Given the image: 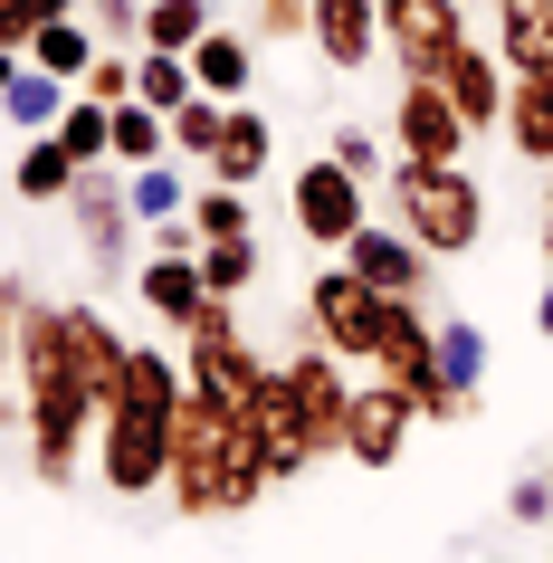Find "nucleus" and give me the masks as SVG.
<instances>
[{
	"label": "nucleus",
	"mask_w": 553,
	"mask_h": 563,
	"mask_svg": "<svg viewBox=\"0 0 553 563\" xmlns=\"http://www.w3.org/2000/svg\"><path fill=\"white\" fill-rule=\"evenodd\" d=\"M0 297H10V325H20V401H30V449H20V468L67 497L77 468H87L96 449V411H106V391H115V363H124V334L96 316V306H58L38 297L30 277H0Z\"/></svg>",
	"instance_id": "1"
},
{
	"label": "nucleus",
	"mask_w": 553,
	"mask_h": 563,
	"mask_svg": "<svg viewBox=\"0 0 553 563\" xmlns=\"http://www.w3.org/2000/svg\"><path fill=\"white\" fill-rule=\"evenodd\" d=\"M181 401H191V373H181V354H163V344H124L115 363V391H106V411H96V487L115 506H144L163 497V477H173V420Z\"/></svg>",
	"instance_id": "2"
},
{
	"label": "nucleus",
	"mask_w": 553,
	"mask_h": 563,
	"mask_svg": "<svg viewBox=\"0 0 553 563\" xmlns=\"http://www.w3.org/2000/svg\"><path fill=\"white\" fill-rule=\"evenodd\" d=\"M267 487H277V468H267V449L248 440V420H239L230 401L191 391L181 420H173V477H163V497H173L191 526H220V516H248Z\"/></svg>",
	"instance_id": "3"
},
{
	"label": "nucleus",
	"mask_w": 553,
	"mask_h": 563,
	"mask_svg": "<svg viewBox=\"0 0 553 563\" xmlns=\"http://www.w3.org/2000/svg\"><path fill=\"white\" fill-rule=\"evenodd\" d=\"M381 201H391V230H410L430 258H467L487 239V191L467 163H391Z\"/></svg>",
	"instance_id": "4"
},
{
	"label": "nucleus",
	"mask_w": 553,
	"mask_h": 563,
	"mask_svg": "<svg viewBox=\"0 0 553 563\" xmlns=\"http://www.w3.org/2000/svg\"><path fill=\"white\" fill-rule=\"evenodd\" d=\"M373 373L391 391H410L420 420H467V411H477V391H458L449 373H439V306H391V316H381Z\"/></svg>",
	"instance_id": "5"
},
{
	"label": "nucleus",
	"mask_w": 553,
	"mask_h": 563,
	"mask_svg": "<svg viewBox=\"0 0 553 563\" xmlns=\"http://www.w3.org/2000/svg\"><path fill=\"white\" fill-rule=\"evenodd\" d=\"M381 316H391V297H373V287H363V277H353L344 258H324L316 277H306V334H316L324 354L373 363V344H381Z\"/></svg>",
	"instance_id": "6"
},
{
	"label": "nucleus",
	"mask_w": 553,
	"mask_h": 563,
	"mask_svg": "<svg viewBox=\"0 0 553 563\" xmlns=\"http://www.w3.org/2000/svg\"><path fill=\"white\" fill-rule=\"evenodd\" d=\"M67 230H77V249H87V267L115 287V277H134V201H124V163H87L77 173V191H67Z\"/></svg>",
	"instance_id": "7"
},
{
	"label": "nucleus",
	"mask_w": 553,
	"mask_h": 563,
	"mask_svg": "<svg viewBox=\"0 0 553 563\" xmlns=\"http://www.w3.org/2000/svg\"><path fill=\"white\" fill-rule=\"evenodd\" d=\"M181 373H191V391H210V401L248 411V391H258V373H267V363L248 354V334H239L230 297H210L201 316H191V334H181Z\"/></svg>",
	"instance_id": "8"
},
{
	"label": "nucleus",
	"mask_w": 553,
	"mask_h": 563,
	"mask_svg": "<svg viewBox=\"0 0 553 563\" xmlns=\"http://www.w3.org/2000/svg\"><path fill=\"white\" fill-rule=\"evenodd\" d=\"M334 258H344L373 297H391V306H430V297H439V258H430L410 230H391V220H363Z\"/></svg>",
	"instance_id": "9"
},
{
	"label": "nucleus",
	"mask_w": 553,
	"mask_h": 563,
	"mask_svg": "<svg viewBox=\"0 0 553 563\" xmlns=\"http://www.w3.org/2000/svg\"><path fill=\"white\" fill-rule=\"evenodd\" d=\"M363 220H373V181H363V173H344L334 153L296 163V239H306V249H324V258H334Z\"/></svg>",
	"instance_id": "10"
},
{
	"label": "nucleus",
	"mask_w": 553,
	"mask_h": 563,
	"mask_svg": "<svg viewBox=\"0 0 553 563\" xmlns=\"http://www.w3.org/2000/svg\"><path fill=\"white\" fill-rule=\"evenodd\" d=\"M381 134H391V163H467V115L449 106L439 77H401Z\"/></svg>",
	"instance_id": "11"
},
{
	"label": "nucleus",
	"mask_w": 553,
	"mask_h": 563,
	"mask_svg": "<svg viewBox=\"0 0 553 563\" xmlns=\"http://www.w3.org/2000/svg\"><path fill=\"white\" fill-rule=\"evenodd\" d=\"M467 38V0H381V58L401 77H439Z\"/></svg>",
	"instance_id": "12"
},
{
	"label": "nucleus",
	"mask_w": 553,
	"mask_h": 563,
	"mask_svg": "<svg viewBox=\"0 0 553 563\" xmlns=\"http://www.w3.org/2000/svg\"><path fill=\"white\" fill-rule=\"evenodd\" d=\"M410 430H420V401H410V391H391L381 373L353 383V411H344V459L353 468H401Z\"/></svg>",
	"instance_id": "13"
},
{
	"label": "nucleus",
	"mask_w": 553,
	"mask_h": 563,
	"mask_svg": "<svg viewBox=\"0 0 553 563\" xmlns=\"http://www.w3.org/2000/svg\"><path fill=\"white\" fill-rule=\"evenodd\" d=\"M248 440L267 449V468L277 477H306L316 468V440H306V411H296V383H287V363H267L258 373V391H248Z\"/></svg>",
	"instance_id": "14"
},
{
	"label": "nucleus",
	"mask_w": 553,
	"mask_h": 563,
	"mask_svg": "<svg viewBox=\"0 0 553 563\" xmlns=\"http://www.w3.org/2000/svg\"><path fill=\"white\" fill-rule=\"evenodd\" d=\"M306 48L334 77H363L381 58V0H306Z\"/></svg>",
	"instance_id": "15"
},
{
	"label": "nucleus",
	"mask_w": 553,
	"mask_h": 563,
	"mask_svg": "<svg viewBox=\"0 0 553 563\" xmlns=\"http://www.w3.org/2000/svg\"><path fill=\"white\" fill-rule=\"evenodd\" d=\"M287 383H296V411H306V440H316V459H344V411H353L344 354H324V344H306V354L287 363Z\"/></svg>",
	"instance_id": "16"
},
{
	"label": "nucleus",
	"mask_w": 553,
	"mask_h": 563,
	"mask_svg": "<svg viewBox=\"0 0 553 563\" xmlns=\"http://www.w3.org/2000/svg\"><path fill=\"white\" fill-rule=\"evenodd\" d=\"M439 87H449V106L467 115V134H496V115H506V58H496V48L458 38L449 67H439Z\"/></svg>",
	"instance_id": "17"
},
{
	"label": "nucleus",
	"mask_w": 553,
	"mask_h": 563,
	"mask_svg": "<svg viewBox=\"0 0 553 563\" xmlns=\"http://www.w3.org/2000/svg\"><path fill=\"white\" fill-rule=\"evenodd\" d=\"M201 306H210L201 249H144V316H153V325L191 334V316H201Z\"/></svg>",
	"instance_id": "18"
},
{
	"label": "nucleus",
	"mask_w": 553,
	"mask_h": 563,
	"mask_svg": "<svg viewBox=\"0 0 553 563\" xmlns=\"http://www.w3.org/2000/svg\"><path fill=\"white\" fill-rule=\"evenodd\" d=\"M77 173H87V163H77L58 134H20V153H10V201H30V210H67Z\"/></svg>",
	"instance_id": "19"
},
{
	"label": "nucleus",
	"mask_w": 553,
	"mask_h": 563,
	"mask_svg": "<svg viewBox=\"0 0 553 563\" xmlns=\"http://www.w3.org/2000/svg\"><path fill=\"white\" fill-rule=\"evenodd\" d=\"M191 87H201V96H220V106H239V96L258 87V38H248V30H230V20H210V30H201V48H191Z\"/></svg>",
	"instance_id": "20"
},
{
	"label": "nucleus",
	"mask_w": 553,
	"mask_h": 563,
	"mask_svg": "<svg viewBox=\"0 0 553 563\" xmlns=\"http://www.w3.org/2000/svg\"><path fill=\"white\" fill-rule=\"evenodd\" d=\"M267 163H277V124H267L258 106L239 96L230 115H220V144H210V163H201V173H210V181H239V191H248V181H258Z\"/></svg>",
	"instance_id": "21"
},
{
	"label": "nucleus",
	"mask_w": 553,
	"mask_h": 563,
	"mask_svg": "<svg viewBox=\"0 0 553 563\" xmlns=\"http://www.w3.org/2000/svg\"><path fill=\"white\" fill-rule=\"evenodd\" d=\"M496 134L516 144V163H544V173H553V67L506 77V115H496Z\"/></svg>",
	"instance_id": "22"
},
{
	"label": "nucleus",
	"mask_w": 553,
	"mask_h": 563,
	"mask_svg": "<svg viewBox=\"0 0 553 563\" xmlns=\"http://www.w3.org/2000/svg\"><path fill=\"white\" fill-rule=\"evenodd\" d=\"M163 153H173V115H163V106H144V96L106 106V163L144 173V163H163Z\"/></svg>",
	"instance_id": "23"
},
{
	"label": "nucleus",
	"mask_w": 553,
	"mask_h": 563,
	"mask_svg": "<svg viewBox=\"0 0 553 563\" xmlns=\"http://www.w3.org/2000/svg\"><path fill=\"white\" fill-rule=\"evenodd\" d=\"M496 58H506V77L553 67V0H496Z\"/></svg>",
	"instance_id": "24"
},
{
	"label": "nucleus",
	"mask_w": 553,
	"mask_h": 563,
	"mask_svg": "<svg viewBox=\"0 0 553 563\" xmlns=\"http://www.w3.org/2000/svg\"><path fill=\"white\" fill-rule=\"evenodd\" d=\"M191 163L181 153H163V163H144V173H124V201H134V230H163V220H181L191 210Z\"/></svg>",
	"instance_id": "25"
},
{
	"label": "nucleus",
	"mask_w": 553,
	"mask_h": 563,
	"mask_svg": "<svg viewBox=\"0 0 553 563\" xmlns=\"http://www.w3.org/2000/svg\"><path fill=\"white\" fill-rule=\"evenodd\" d=\"M67 77H48V67H20V77H10V87H0V124H10V134H48V124L67 115Z\"/></svg>",
	"instance_id": "26"
},
{
	"label": "nucleus",
	"mask_w": 553,
	"mask_h": 563,
	"mask_svg": "<svg viewBox=\"0 0 553 563\" xmlns=\"http://www.w3.org/2000/svg\"><path fill=\"white\" fill-rule=\"evenodd\" d=\"M96 48H106V38H96L87 20H38V38H30V67H48V77H67V87H77V77L96 67Z\"/></svg>",
	"instance_id": "27"
},
{
	"label": "nucleus",
	"mask_w": 553,
	"mask_h": 563,
	"mask_svg": "<svg viewBox=\"0 0 553 563\" xmlns=\"http://www.w3.org/2000/svg\"><path fill=\"white\" fill-rule=\"evenodd\" d=\"M210 20H220L210 0H144V48H173V58H191Z\"/></svg>",
	"instance_id": "28"
},
{
	"label": "nucleus",
	"mask_w": 553,
	"mask_h": 563,
	"mask_svg": "<svg viewBox=\"0 0 553 563\" xmlns=\"http://www.w3.org/2000/svg\"><path fill=\"white\" fill-rule=\"evenodd\" d=\"M181 220H191L201 239H239L258 210H248V191H239V181H210V173H201V181H191V210H181Z\"/></svg>",
	"instance_id": "29"
},
{
	"label": "nucleus",
	"mask_w": 553,
	"mask_h": 563,
	"mask_svg": "<svg viewBox=\"0 0 553 563\" xmlns=\"http://www.w3.org/2000/svg\"><path fill=\"white\" fill-rule=\"evenodd\" d=\"M439 373L458 391L487 383V325H477V316H439Z\"/></svg>",
	"instance_id": "30"
},
{
	"label": "nucleus",
	"mask_w": 553,
	"mask_h": 563,
	"mask_svg": "<svg viewBox=\"0 0 553 563\" xmlns=\"http://www.w3.org/2000/svg\"><path fill=\"white\" fill-rule=\"evenodd\" d=\"M134 96H144V106H163V115H173V106H191V58H173V48H134Z\"/></svg>",
	"instance_id": "31"
},
{
	"label": "nucleus",
	"mask_w": 553,
	"mask_h": 563,
	"mask_svg": "<svg viewBox=\"0 0 553 563\" xmlns=\"http://www.w3.org/2000/svg\"><path fill=\"white\" fill-rule=\"evenodd\" d=\"M201 287L210 297H239V287H258V239H201Z\"/></svg>",
	"instance_id": "32"
},
{
	"label": "nucleus",
	"mask_w": 553,
	"mask_h": 563,
	"mask_svg": "<svg viewBox=\"0 0 553 563\" xmlns=\"http://www.w3.org/2000/svg\"><path fill=\"white\" fill-rule=\"evenodd\" d=\"M220 115H230L220 96H191V106H173V153L191 163V173H201V163H210V144H220Z\"/></svg>",
	"instance_id": "33"
},
{
	"label": "nucleus",
	"mask_w": 553,
	"mask_h": 563,
	"mask_svg": "<svg viewBox=\"0 0 553 563\" xmlns=\"http://www.w3.org/2000/svg\"><path fill=\"white\" fill-rule=\"evenodd\" d=\"M48 134H58L77 163H106V106H96V96H67V115L48 124Z\"/></svg>",
	"instance_id": "34"
},
{
	"label": "nucleus",
	"mask_w": 553,
	"mask_h": 563,
	"mask_svg": "<svg viewBox=\"0 0 553 563\" xmlns=\"http://www.w3.org/2000/svg\"><path fill=\"white\" fill-rule=\"evenodd\" d=\"M324 153H334L344 173H363L373 191H381V173H391V153H381V134H373V124H334V134H324Z\"/></svg>",
	"instance_id": "35"
},
{
	"label": "nucleus",
	"mask_w": 553,
	"mask_h": 563,
	"mask_svg": "<svg viewBox=\"0 0 553 563\" xmlns=\"http://www.w3.org/2000/svg\"><path fill=\"white\" fill-rule=\"evenodd\" d=\"M77 96H96V106H124V96H134V48H96V67L77 77Z\"/></svg>",
	"instance_id": "36"
},
{
	"label": "nucleus",
	"mask_w": 553,
	"mask_h": 563,
	"mask_svg": "<svg viewBox=\"0 0 553 563\" xmlns=\"http://www.w3.org/2000/svg\"><path fill=\"white\" fill-rule=\"evenodd\" d=\"M506 526H524V534L553 526V468H524L516 487H506Z\"/></svg>",
	"instance_id": "37"
},
{
	"label": "nucleus",
	"mask_w": 553,
	"mask_h": 563,
	"mask_svg": "<svg viewBox=\"0 0 553 563\" xmlns=\"http://www.w3.org/2000/svg\"><path fill=\"white\" fill-rule=\"evenodd\" d=\"M87 30L106 48H144V0H87Z\"/></svg>",
	"instance_id": "38"
},
{
	"label": "nucleus",
	"mask_w": 553,
	"mask_h": 563,
	"mask_svg": "<svg viewBox=\"0 0 553 563\" xmlns=\"http://www.w3.org/2000/svg\"><path fill=\"white\" fill-rule=\"evenodd\" d=\"M248 38H306V0H258Z\"/></svg>",
	"instance_id": "39"
},
{
	"label": "nucleus",
	"mask_w": 553,
	"mask_h": 563,
	"mask_svg": "<svg viewBox=\"0 0 553 563\" xmlns=\"http://www.w3.org/2000/svg\"><path fill=\"white\" fill-rule=\"evenodd\" d=\"M30 38H38V10H30V0H0V48L30 58Z\"/></svg>",
	"instance_id": "40"
},
{
	"label": "nucleus",
	"mask_w": 553,
	"mask_h": 563,
	"mask_svg": "<svg viewBox=\"0 0 553 563\" xmlns=\"http://www.w3.org/2000/svg\"><path fill=\"white\" fill-rule=\"evenodd\" d=\"M20 373V325H10V297H0V383Z\"/></svg>",
	"instance_id": "41"
},
{
	"label": "nucleus",
	"mask_w": 553,
	"mask_h": 563,
	"mask_svg": "<svg viewBox=\"0 0 553 563\" xmlns=\"http://www.w3.org/2000/svg\"><path fill=\"white\" fill-rule=\"evenodd\" d=\"M534 334L553 344V277H544V297H534Z\"/></svg>",
	"instance_id": "42"
},
{
	"label": "nucleus",
	"mask_w": 553,
	"mask_h": 563,
	"mask_svg": "<svg viewBox=\"0 0 553 563\" xmlns=\"http://www.w3.org/2000/svg\"><path fill=\"white\" fill-rule=\"evenodd\" d=\"M534 239H544V267H553V181H544V230H534Z\"/></svg>",
	"instance_id": "43"
},
{
	"label": "nucleus",
	"mask_w": 553,
	"mask_h": 563,
	"mask_svg": "<svg viewBox=\"0 0 553 563\" xmlns=\"http://www.w3.org/2000/svg\"><path fill=\"white\" fill-rule=\"evenodd\" d=\"M20 67H30V58H20V48H0V87H10V77H20Z\"/></svg>",
	"instance_id": "44"
},
{
	"label": "nucleus",
	"mask_w": 553,
	"mask_h": 563,
	"mask_svg": "<svg viewBox=\"0 0 553 563\" xmlns=\"http://www.w3.org/2000/svg\"><path fill=\"white\" fill-rule=\"evenodd\" d=\"M0 201H10V153H0Z\"/></svg>",
	"instance_id": "45"
},
{
	"label": "nucleus",
	"mask_w": 553,
	"mask_h": 563,
	"mask_svg": "<svg viewBox=\"0 0 553 563\" xmlns=\"http://www.w3.org/2000/svg\"><path fill=\"white\" fill-rule=\"evenodd\" d=\"M467 10H496V0H467Z\"/></svg>",
	"instance_id": "46"
},
{
	"label": "nucleus",
	"mask_w": 553,
	"mask_h": 563,
	"mask_svg": "<svg viewBox=\"0 0 553 563\" xmlns=\"http://www.w3.org/2000/svg\"><path fill=\"white\" fill-rule=\"evenodd\" d=\"M544 468H553V459H544Z\"/></svg>",
	"instance_id": "47"
}]
</instances>
